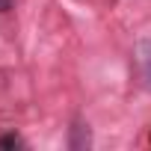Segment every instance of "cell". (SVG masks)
Masks as SVG:
<instances>
[{"label": "cell", "mask_w": 151, "mask_h": 151, "mask_svg": "<svg viewBox=\"0 0 151 151\" xmlns=\"http://www.w3.org/2000/svg\"><path fill=\"white\" fill-rule=\"evenodd\" d=\"M12 3H15V0H0V12H9Z\"/></svg>", "instance_id": "4"}, {"label": "cell", "mask_w": 151, "mask_h": 151, "mask_svg": "<svg viewBox=\"0 0 151 151\" xmlns=\"http://www.w3.org/2000/svg\"><path fill=\"white\" fill-rule=\"evenodd\" d=\"M71 130H74V133H71V142H68L71 148H86V145H89V130H86V127H83L80 122L74 124Z\"/></svg>", "instance_id": "2"}, {"label": "cell", "mask_w": 151, "mask_h": 151, "mask_svg": "<svg viewBox=\"0 0 151 151\" xmlns=\"http://www.w3.org/2000/svg\"><path fill=\"white\" fill-rule=\"evenodd\" d=\"M24 142H21V136H15V133H6V136H0V148H21Z\"/></svg>", "instance_id": "3"}, {"label": "cell", "mask_w": 151, "mask_h": 151, "mask_svg": "<svg viewBox=\"0 0 151 151\" xmlns=\"http://www.w3.org/2000/svg\"><path fill=\"white\" fill-rule=\"evenodd\" d=\"M136 65H139L142 86L151 92V39H148V36L136 42Z\"/></svg>", "instance_id": "1"}]
</instances>
